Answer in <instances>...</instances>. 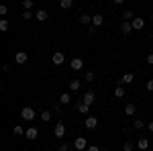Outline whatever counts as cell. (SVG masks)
I'll list each match as a JSON object with an SVG mask.
<instances>
[{"mask_svg":"<svg viewBox=\"0 0 153 151\" xmlns=\"http://www.w3.org/2000/svg\"><path fill=\"white\" fill-rule=\"evenodd\" d=\"M88 35H90V37H94V35H96V27H94V25L88 29Z\"/></svg>","mask_w":153,"mask_h":151,"instance_id":"d6a6232c","label":"cell"},{"mask_svg":"<svg viewBox=\"0 0 153 151\" xmlns=\"http://www.w3.org/2000/svg\"><path fill=\"white\" fill-rule=\"evenodd\" d=\"M114 96H117V98H123V96H125V88H123V86H117V90H114Z\"/></svg>","mask_w":153,"mask_h":151,"instance_id":"d4e9b609","label":"cell"},{"mask_svg":"<svg viewBox=\"0 0 153 151\" xmlns=\"http://www.w3.org/2000/svg\"><path fill=\"white\" fill-rule=\"evenodd\" d=\"M35 110H33V108H31V106H25L23 110H21V118H23V121H33V118H35Z\"/></svg>","mask_w":153,"mask_h":151,"instance_id":"6da1fadb","label":"cell"},{"mask_svg":"<svg viewBox=\"0 0 153 151\" xmlns=\"http://www.w3.org/2000/svg\"><path fill=\"white\" fill-rule=\"evenodd\" d=\"M133 80H135V74H131V71H129V74H125L118 82H120V84H131Z\"/></svg>","mask_w":153,"mask_h":151,"instance_id":"5bb4252c","label":"cell"},{"mask_svg":"<svg viewBox=\"0 0 153 151\" xmlns=\"http://www.w3.org/2000/svg\"><path fill=\"white\" fill-rule=\"evenodd\" d=\"M84 80H86V82H94V71H86Z\"/></svg>","mask_w":153,"mask_h":151,"instance_id":"f1b7e54d","label":"cell"},{"mask_svg":"<svg viewBox=\"0 0 153 151\" xmlns=\"http://www.w3.org/2000/svg\"><path fill=\"white\" fill-rule=\"evenodd\" d=\"M6 12H8V8H6V6H0V14H2V16H4Z\"/></svg>","mask_w":153,"mask_h":151,"instance_id":"8d00e7d4","label":"cell"},{"mask_svg":"<svg viewBox=\"0 0 153 151\" xmlns=\"http://www.w3.org/2000/svg\"><path fill=\"white\" fill-rule=\"evenodd\" d=\"M147 63H149V65H153V53H149V55H147Z\"/></svg>","mask_w":153,"mask_h":151,"instance_id":"e575fe53","label":"cell"},{"mask_svg":"<svg viewBox=\"0 0 153 151\" xmlns=\"http://www.w3.org/2000/svg\"><path fill=\"white\" fill-rule=\"evenodd\" d=\"M39 116H41V121H43V123H47L49 118H51V112H49V110H43Z\"/></svg>","mask_w":153,"mask_h":151,"instance_id":"484cf974","label":"cell"},{"mask_svg":"<svg viewBox=\"0 0 153 151\" xmlns=\"http://www.w3.org/2000/svg\"><path fill=\"white\" fill-rule=\"evenodd\" d=\"M151 21H153V12H151Z\"/></svg>","mask_w":153,"mask_h":151,"instance_id":"ab89813d","label":"cell"},{"mask_svg":"<svg viewBox=\"0 0 153 151\" xmlns=\"http://www.w3.org/2000/svg\"><path fill=\"white\" fill-rule=\"evenodd\" d=\"M21 16H23V21H31V19H35V14H33L31 10H25Z\"/></svg>","mask_w":153,"mask_h":151,"instance_id":"603a6c76","label":"cell"},{"mask_svg":"<svg viewBox=\"0 0 153 151\" xmlns=\"http://www.w3.org/2000/svg\"><path fill=\"white\" fill-rule=\"evenodd\" d=\"M68 149H70V145H68V143H61V145L57 147V151H68Z\"/></svg>","mask_w":153,"mask_h":151,"instance_id":"1f68e13d","label":"cell"},{"mask_svg":"<svg viewBox=\"0 0 153 151\" xmlns=\"http://www.w3.org/2000/svg\"><path fill=\"white\" fill-rule=\"evenodd\" d=\"M120 31H123V33H131V31H133V25L125 21V23L120 25Z\"/></svg>","mask_w":153,"mask_h":151,"instance_id":"d6986e66","label":"cell"},{"mask_svg":"<svg viewBox=\"0 0 153 151\" xmlns=\"http://www.w3.org/2000/svg\"><path fill=\"white\" fill-rule=\"evenodd\" d=\"M23 8L25 10H31L33 8V0H23Z\"/></svg>","mask_w":153,"mask_h":151,"instance_id":"4316f807","label":"cell"},{"mask_svg":"<svg viewBox=\"0 0 153 151\" xmlns=\"http://www.w3.org/2000/svg\"><path fill=\"white\" fill-rule=\"evenodd\" d=\"M74 147H76L78 151L88 149V141H86V137H76V141H74Z\"/></svg>","mask_w":153,"mask_h":151,"instance_id":"7a4b0ae2","label":"cell"},{"mask_svg":"<svg viewBox=\"0 0 153 151\" xmlns=\"http://www.w3.org/2000/svg\"><path fill=\"white\" fill-rule=\"evenodd\" d=\"M25 137H27V139H37V137H39V129H35V127H31V129H27V133H25Z\"/></svg>","mask_w":153,"mask_h":151,"instance_id":"ba28073f","label":"cell"},{"mask_svg":"<svg viewBox=\"0 0 153 151\" xmlns=\"http://www.w3.org/2000/svg\"><path fill=\"white\" fill-rule=\"evenodd\" d=\"M59 102H61V104H70V102H71L70 92H63V94H61V96H59Z\"/></svg>","mask_w":153,"mask_h":151,"instance_id":"9a60e30c","label":"cell"},{"mask_svg":"<svg viewBox=\"0 0 153 151\" xmlns=\"http://www.w3.org/2000/svg\"><path fill=\"white\" fill-rule=\"evenodd\" d=\"M149 131H151V133H153V121H151V123H149Z\"/></svg>","mask_w":153,"mask_h":151,"instance_id":"74e56055","label":"cell"},{"mask_svg":"<svg viewBox=\"0 0 153 151\" xmlns=\"http://www.w3.org/2000/svg\"><path fill=\"white\" fill-rule=\"evenodd\" d=\"M92 25L98 29L100 25H104V16H102V14H94V16H92Z\"/></svg>","mask_w":153,"mask_h":151,"instance_id":"7c38bea8","label":"cell"},{"mask_svg":"<svg viewBox=\"0 0 153 151\" xmlns=\"http://www.w3.org/2000/svg\"><path fill=\"white\" fill-rule=\"evenodd\" d=\"M133 127H135V129H143V127H145V123H143L141 118H137V121L133 123Z\"/></svg>","mask_w":153,"mask_h":151,"instance_id":"f546056e","label":"cell"},{"mask_svg":"<svg viewBox=\"0 0 153 151\" xmlns=\"http://www.w3.org/2000/svg\"><path fill=\"white\" fill-rule=\"evenodd\" d=\"M151 41H153V33H151Z\"/></svg>","mask_w":153,"mask_h":151,"instance_id":"60d3db41","label":"cell"},{"mask_svg":"<svg viewBox=\"0 0 153 151\" xmlns=\"http://www.w3.org/2000/svg\"><path fill=\"white\" fill-rule=\"evenodd\" d=\"M80 23L82 25H90L92 23V16H90V14H82V16H80Z\"/></svg>","mask_w":153,"mask_h":151,"instance_id":"44dd1931","label":"cell"},{"mask_svg":"<svg viewBox=\"0 0 153 151\" xmlns=\"http://www.w3.org/2000/svg\"><path fill=\"white\" fill-rule=\"evenodd\" d=\"M14 61H16L19 65H23V63H27V61H29V55H27L25 51H19V53H16V57H14Z\"/></svg>","mask_w":153,"mask_h":151,"instance_id":"52a82bcc","label":"cell"},{"mask_svg":"<svg viewBox=\"0 0 153 151\" xmlns=\"http://www.w3.org/2000/svg\"><path fill=\"white\" fill-rule=\"evenodd\" d=\"M71 4H74L71 0H61V2H59V6H61L63 10H68V8H71Z\"/></svg>","mask_w":153,"mask_h":151,"instance_id":"7402d4cb","label":"cell"},{"mask_svg":"<svg viewBox=\"0 0 153 151\" xmlns=\"http://www.w3.org/2000/svg\"><path fill=\"white\" fill-rule=\"evenodd\" d=\"M137 147L141 151H145V149H149V139H145V137H141V139L137 141Z\"/></svg>","mask_w":153,"mask_h":151,"instance_id":"4fadbf2b","label":"cell"},{"mask_svg":"<svg viewBox=\"0 0 153 151\" xmlns=\"http://www.w3.org/2000/svg\"><path fill=\"white\" fill-rule=\"evenodd\" d=\"M100 151H108V149H106V147H100Z\"/></svg>","mask_w":153,"mask_h":151,"instance_id":"f35d334b","label":"cell"},{"mask_svg":"<svg viewBox=\"0 0 153 151\" xmlns=\"http://www.w3.org/2000/svg\"><path fill=\"white\" fill-rule=\"evenodd\" d=\"M80 86H82V82H80V80H71L70 82V90H71V92H78Z\"/></svg>","mask_w":153,"mask_h":151,"instance_id":"2e32d148","label":"cell"},{"mask_svg":"<svg viewBox=\"0 0 153 151\" xmlns=\"http://www.w3.org/2000/svg\"><path fill=\"white\" fill-rule=\"evenodd\" d=\"M131 25H133V29H135V31H139V29H143V27H145V21H143V19H139V16H135V19L131 21Z\"/></svg>","mask_w":153,"mask_h":151,"instance_id":"9c48e42d","label":"cell"},{"mask_svg":"<svg viewBox=\"0 0 153 151\" xmlns=\"http://www.w3.org/2000/svg\"><path fill=\"white\" fill-rule=\"evenodd\" d=\"M76 108H78V112H82V115H88V110H90V106L84 104L82 100H78V102H76Z\"/></svg>","mask_w":153,"mask_h":151,"instance_id":"8fae6325","label":"cell"},{"mask_svg":"<svg viewBox=\"0 0 153 151\" xmlns=\"http://www.w3.org/2000/svg\"><path fill=\"white\" fill-rule=\"evenodd\" d=\"M8 29H10V23H8L6 19H2V21H0V31L4 33V31H8Z\"/></svg>","mask_w":153,"mask_h":151,"instance_id":"ffe728a7","label":"cell"},{"mask_svg":"<svg viewBox=\"0 0 153 151\" xmlns=\"http://www.w3.org/2000/svg\"><path fill=\"white\" fill-rule=\"evenodd\" d=\"M123 16H125V21H127V23L135 19V14H133V12H131V10H125V14H123Z\"/></svg>","mask_w":153,"mask_h":151,"instance_id":"83f0119b","label":"cell"},{"mask_svg":"<svg viewBox=\"0 0 153 151\" xmlns=\"http://www.w3.org/2000/svg\"><path fill=\"white\" fill-rule=\"evenodd\" d=\"M53 63H55V65H61V63H63V61H65V55H63V53H61V51H57V53H53Z\"/></svg>","mask_w":153,"mask_h":151,"instance_id":"30bf717a","label":"cell"},{"mask_svg":"<svg viewBox=\"0 0 153 151\" xmlns=\"http://www.w3.org/2000/svg\"><path fill=\"white\" fill-rule=\"evenodd\" d=\"M53 135H55V137H57V139H61V137H63V135H65V125H63V123H61V121H59L57 125H55V129H53Z\"/></svg>","mask_w":153,"mask_h":151,"instance_id":"3957f363","label":"cell"},{"mask_svg":"<svg viewBox=\"0 0 153 151\" xmlns=\"http://www.w3.org/2000/svg\"><path fill=\"white\" fill-rule=\"evenodd\" d=\"M35 19H37V21H41V23H45V21H47V12H45V10H37Z\"/></svg>","mask_w":153,"mask_h":151,"instance_id":"ac0fdd59","label":"cell"},{"mask_svg":"<svg viewBox=\"0 0 153 151\" xmlns=\"http://www.w3.org/2000/svg\"><path fill=\"white\" fill-rule=\"evenodd\" d=\"M84 125H86V129H96L98 127V118L96 116H86V123Z\"/></svg>","mask_w":153,"mask_h":151,"instance_id":"8992f818","label":"cell"},{"mask_svg":"<svg viewBox=\"0 0 153 151\" xmlns=\"http://www.w3.org/2000/svg\"><path fill=\"white\" fill-rule=\"evenodd\" d=\"M86 151H100V147H96V145H90V147H88Z\"/></svg>","mask_w":153,"mask_h":151,"instance_id":"d590c367","label":"cell"},{"mask_svg":"<svg viewBox=\"0 0 153 151\" xmlns=\"http://www.w3.org/2000/svg\"><path fill=\"white\" fill-rule=\"evenodd\" d=\"M70 68H71V70H74V71H80V70H82V68H84V61H82V59H80V57L71 59V61H70Z\"/></svg>","mask_w":153,"mask_h":151,"instance_id":"277c9868","label":"cell"},{"mask_svg":"<svg viewBox=\"0 0 153 151\" xmlns=\"http://www.w3.org/2000/svg\"><path fill=\"white\" fill-rule=\"evenodd\" d=\"M147 90H149V92H153V80L147 82Z\"/></svg>","mask_w":153,"mask_h":151,"instance_id":"836d02e7","label":"cell"},{"mask_svg":"<svg viewBox=\"0 0 153 151\" xmlns=\"http://www.w3.org/2000/svg\"><path fill=\"white\" fill-rule=\"evenodd\" d=\"M135 110H137V106H135V104H131V102H129L127 106H125V115H127V116L135 115Z\"/></svg>","mask_w":153,"mask_h":151,"instance_id":"e0dca14e","label":"cell"},{"mask_svg":"<svg viewBox=\"0 0 153 151\" xmlns=\"http://www.w3.org/2000/svg\"><path fill=\"white\" fill-rule=\"evenodd\" d=\"M123 149H125V151H133V149H135V145H133V143H129V141H127V143H125V145H123Z\"/></svg>","mask_w":153,"mask_h":151,"instance_id":"4dcf8cb0","label":"cell"},{"mask_svg":"<svg viewBox=\"0 0 153 151\" xmlns=\"http://www.w3.org/2000/svg\"><path fill=\"white\" fill-rule=\"evenodd\" d=\"M94 100H96L94 92H86V94L82 96V102H84V104H88V106H90V104H94Z\"/></svg>","mask_w":153,"mask_h":151,"instance_id":"5b68a950","label":"cell"},{"mask_svg":"<svg viewBox=\"0 0 153 151\" xmlns=\"http://www.w3.org/2000/svg\"><path fill=\"white\" fill-rule=\"evenodd\" d=\"M12 133H14V135H25V133H27V129H23L21 125H16V127L12 129Z\"/></svg>","mask_w":153,"mask_h":151,"instance_id":"cb8c5ba5","label":"cell"}]
</instances>
